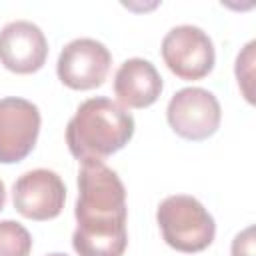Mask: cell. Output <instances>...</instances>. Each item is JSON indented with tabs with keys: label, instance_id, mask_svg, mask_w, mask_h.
I'll return each instance as SVG.
<instances>
[{
	"label": "cell",
	"instance_id": "obj_2",
	"mask_svg": "<svg viewBox=\"0 0 256 256\" xmlns=\"http://www.w3.org/2000/svg\"><path fill=\"white\" fill-rule=\"evenodd\" d=\"M134 136V118L118 102L96 96L84 100L66 126V144L80 162H102Z\"/></svg>",
	"mask_w": 256,
	"mask_h": 256
},
{
	"label": "cell",
	"instance_id": "obj_13",
	"mask_svg": "<svg viewBox=\"0 0 256 256\" xmlns=\"http://www.w3.org/2000/svg\"><path fill=\"white\" fill-rule=\"evenodd\" d=\"M4 204H6V188H4V182L0 180V210L4 208Z\"/></svg>",
	"mask_w": 256,
	"mask_h": 256
},
{
	"label": "cell",
	"instance_id": "obj_9",
	"mask_svg": "<svg viewBox=\"0 0 256 256\" xmlns=\"http://www.w3.org/2000/svg\"><path fill=\"white\" fill-rule=\"evenodd\" d=\"M46 56L48 40L34 22L14 20L0 30V64L6 70L32 74L44 66Z\"/></svg>",
	"mask_w": 256,
	"mask_h": 256
},
{
	"label": "cell",
	"instance_id": "obj_11",
	"mask_svg": "<svg viewBox=\"0 0 256 256\" xmlns=\"http://www.w3.org/2000/svg\"><path fill=\"white\" fill-rule=\"evenodd\" d=\"M30 250V232L16 220H0V256H28Z\"/></svg>",
	"mask_w": 256,
	"mask_h": 256
},
{
	"label": "cell",
	"instance_id": "obj_8",
	"mask_svg": "<svg viewBox=\"0 0 256 256\" xmlns=\"http://www.w3.org/2000/svg\"><path fill=\"white\" fill-rule=\"evenodd\" d=\"M66 200V186L62 178L48 168H36L24 172L12 188L14 208L30 220H52L56 218Z\"/></svg>",
	"mask_w": 256,
	"mask_h": 256
},
{
	"label": "cell",
	"instance_id": "obj_3",
	"mask_svg": "<svg viewBox=\"0 0 256 256\" xmlns=\"http://www.w3.org/2000/svg\"><path fill=\"white\" fill-rule=\"evenodd\" d=\"M156 220L164 242L178 252H202L216 236L212 214L202 206V202L188 194L164 198L156 210Z\"/></svg>",
	"mask_w": 256,
	"mask_h": 256
},
{
	"label": "cell",
	"instance_id": "obj_1",
	"mask_svg": "<svg viewBox=\"0 0 256 256\" xmlns=\"http://www.w3.org/2000/svg\"><path fill=\"white\" fill-rule=\"evenodd\" d=\"M126 214V188L120 176L104 162H82L74 250L80 256H122L128 246Z\"/></svg>",
	"mask_w": 256,
	"mask_h": 256
},
{
	"label": "cell",
	"instance_id": "obj_4",
	"mask_svg": "<svg viewBox=\"0 0 256 256\" xmlns=\"http://www.w3.org/2000/svg\"><path fill=\"white\" fill-rule=\"evenodd\" d=\"M162 58L172 74L182 80L208 76L216 62L212 38L198 26L180 24L162 38Z\"/></svg>",
	"mask_w": 256,
	"mask_h": 256
},
{
	"label": "cell",
	"instance_id": "obj_6",
	"mask_svg": "<svg viewBox=\"0 0 256 256\" xmlns=\"http://www.w3.org/2000/svg\"><path fill=\"white\" fill-rule=\"evenodd\" d=\"M40 122V110L30 100L16 96L0 100V164H16L34 150Z\"/></svg>",
	"mask_w": 256,
	"mask_h": 256
},
{
	"label": "cell",
	"instance_id": "obj_5",
	"mask_svg": "<svg viewBox=\"0 0 256 256\" xmlns=\"http://www.w3.org/2000/svg\"><path fill=\"white\" fill-rule=\"evenodd\" d=\"M166 118L178 136L198 142L210 138L218 130L222 110L218 98L210 90L188 86L170 98Z\"/></svg>",
	"mask_w": 256,
	"mask_h": 256
},
{
	"label": "cell",
	"instance_id": "obj_10",
	"mask_svg": "<svg viewBox=\"0 0 256 256\" xmlns=\"http://www.w3.org/2000/svg\"><path fill=\"white\" fill-rule=\"evenodd\" d=\"M114 94L122 108H146L162 94V76L150 60L128 58L114 74Z\"/></svg>",
	"mask_w": 256,
	"mask_h": 256
},
{
	"label": "cell",
	"instance_id": "obj_14",
	"mask_svg": "<svg viewBox=\"0 0 256 256\" xmlns=\"http://www.w3.org/2000/svg\"><path fill=\"white\" fill-rule=\"evenodd\" d=\"M46 256H68V254H62V252H52V254H46Z\"/></svg>",
	"mask_w": 256,
	"mask_h": 256
},
{
	"label": "cell",
	"instance_id": "obj_12",
	"mask_svg": "<svg viewBox=\"0 0 256 256\" xmlns=\"http://www.w3.org/2000/svg\"><path fill=\"white\" fill-rule=\"evenodd\" d=\"M232 256H254V226H248L232 240Z\"/></svg>",
	"mask_w": 256,
	"mask_h": 256
},
{
	"label": "cell",
	"instance_id": "obj_7",
	"mask_svg": "<svg viewBox=\"0 0 256 256\" xmlns=\"http://www.w3.org/2000/svg\"><path fill=\"white\" fill-rule=\"evenodd\" d=\"M112 64L110 50L94 38H76L68 42L56 62L60 82L72 90H92L100 86Z\"/></svg>",
	"mask_w": 256,
	"mask_h": 256
}]
</instances>
